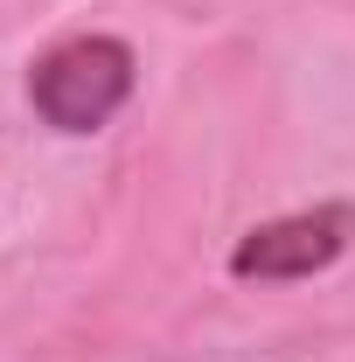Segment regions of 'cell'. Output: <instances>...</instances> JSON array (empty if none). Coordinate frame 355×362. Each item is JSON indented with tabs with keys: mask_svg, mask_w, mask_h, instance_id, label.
Instances as JSON below:
<instances>
[{
	"mask_svg": "<svg viewBox=\"0 0 355 362\" xmlns=\"http://www.w3.org/2000/svg\"><path fill=\"white\" fill-rule=\"evenodd\" d=\"M355 237V209L349 202H313V209H293V216H272L251 237H237L230 251V272L237 279H313L327 272Z\"/></svg>",
	"mask_w": 355,
	"mask_h": 362,
	"instance_id": "obj_2",
	"label": "cell"
},
{
	"mask_svg": "<svg viewBox=\"0 0 355 362\" xmlns=\"http://www.w3.org/2000/svg\"><path fill=\"white\" fill-rule=\"evenodd\" d=\"M28 98L56 133H98L126 98H133V49L119 35H77L56 42L28 70Z\"/></svg>",
	"mask_w": 355,
	"mask_h": 362,
	"instance_id": "obj_1",
	"label": "cell"
}]
</instances>
